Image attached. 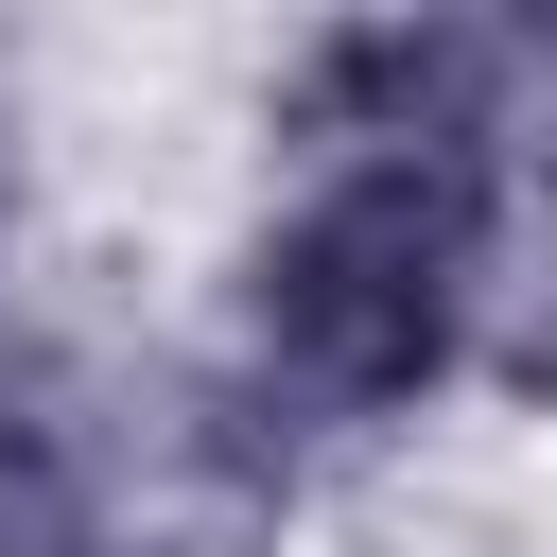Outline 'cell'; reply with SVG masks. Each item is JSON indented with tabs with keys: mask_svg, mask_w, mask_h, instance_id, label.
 <instances>
[{
	"mask_svg": "<svg viewBox=\"0 0 557 557\" xmlns=\"http://www.w3.org/2000/svg\"><path fill=\"white\" fill-rule=\"evenodd\" d=\"M313 487L209 331H0V557H278Z\"/></svg>",
	"mask_w": 557,
	"mask_h": 557,
	"instance_id": "7a4b0ae2",
	"label": "cell"
},
{
	"mask_svg": "<svg viewBox=\"0 0 557 557\" xmlns=\"http://www.w3.org/2000/svg\"><path fill=\"white\" fill-rule=\"evenodd\" d=\"M0 313H17V104H0Z\"/></svg>",
	"mask_w": 557,
	"mask_h": 557,
	"instance_id": "5b68a950",
	"label": "cell"
},
{
	"mask_svg": "<svg viewBox=\"0 0 557 557\" xmlns=\"http://www.w3.org/2000/svg\"><path fill=\"white\" fill-rule=\"evenodd\" d=\"M487 400L557 418V244H522V278H505V331H487Z\"/></svg>",
	"mask_w": 557,
	"mask_h": 557,
	"instance_id": "277c9868",
	"label": "cell"
},
{
	"mask_svg": "<svg viewBox=\"0 0 557 557\" xmlns=\"http://www.w3.org/2000/svg\"><path fill=\"white\" fill-rule=\"evenodd\" d=\"M400 139L487 174L557 244V0H348L261 52V157Z\"/></svg>",
	"mask_w": 557,
	"mask_h": 557,
	"instance_id": "3957f363",
	"label": "cell"
},
{
	"mask_svg": "<svg viewBox=\"0 0 557 557\" xmlns=\"http://www.w3.org/2000/svg\"><path fill=\"white\" fill-rule=\"evenodd\" d=\"M522 244L540 226L453 157H400V139L261 157V191L209 261V366L313 470H366V453L435 435L453 400H487V331H505Z\"/></svg>",
	"mask_w": 557,
	"mask_h": 557,
	"instance_id": "6da1fadb",
	"label": "cell"
}]
</instances>
